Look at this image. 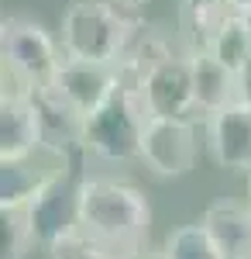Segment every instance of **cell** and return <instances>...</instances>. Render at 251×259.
<instances>
[{
	"mask_svg": "<svg viewBox=\"0 0 251 259\" xmlns=\"http://www.w3.org/2000/svg\"><path fill=\"white\" fill-rule=\"evenodd\" d=\"M79 228L107 245L114 256L145 249L152 207L145 190L114 177H83L79 183Z\"/></svg>",
	"mask_w": 251,
	"mask_h": 259,
	"instance_id": "6da1fadb",
	"label": "cell"
},
{
	"mask_svg": "<svg viewBox=\"0 0 251 259\" xmlns=\"http://www.w3.org/2000/svg\"><path fill=\"white\" fill-rule=\"evenodd\" d=\"M131 14H124L114 0H73L62 14L58 41L66 59L83 62H120L131 31H135Z\"/></svg>",
	"mask_w": 251,
	"mask_h": 259,
	"instance_id": "7a4b0ae2",
	"label": "cell"
},
{
	"mask_svg": "<svg viewBox=\"0 0 251 259\" xmlns=\"http://www.w3.org/2000/svg\"><path fill=\"white\" fill-rule=\"evenodd\" d=\"M0 56H4V80L21 90L52 87L58 66L66 62L62 41L35 18L11 14L0 24Z\"/></svg>",
	"mask_w": 251,
	"mask_h": 259,
	"instance_id": "3957f363",
	"label": "cell"
},
{
	"mask_svg": "<svg viewBox=\"0 0 251 259\" xmlns=\"http://www.w3.org/2000/svg\"><path fill=\"white\" fill-rule=\"evenodd\" d=\"M148 107L141 100V90L120 87L114 97L86 118L83 128V149L103 162H131L141 159V142L148 132Z\"/></svg>",
	"mask_w": 251,
	"mask_h": 259,
	"instance_id": "277c9868",
	"label": "cell"
},
{
	"mask_svg": "<svg viewBox=\"0 0 251 259\" xmlns=\"http://www.w3.org/2000/svg\"><path fill=\"white\" fill-rule=\"evenodd\" d=\"M66 177H73V152L52 145H41L21 159H0V211L31 207L48 187Z\"/></svg>",
	"mask_w": 251,
	"mask_h": 259,
	"instance_id": "5b68a950",
	"label": "cell"
},
{
	"mask_svg": "<svg viewBox=\"0 0 251 259\" xmlns=\"http://www.w3.org/2000/svg\"><path fill=\"white\" fill-rule=\"evenodd\" d=\"M141 100L152 118L165 121H193L196 107V83H193V59L172 52L162 59L141 83Z\"/></svg>",
	"mask_w": 251,
	"mask_h": 259,
	"instance_id": "8992f818",
	"label": "cell"
},
{
	"mask_svg": "<svg viewBox=\"0 0 251 259\" xmlns=\"http://www.w3.org/2000/svg\"><path fill=\"white\" fill-rule=\"evenodd\" d=\"M62 100H69L83 118L97 114L107 100L114 97L120 83V69L114 62H83V59H66L58 66L55 80H52Z\"/></svg>",
	"mask_w": 251,
	"mask_h": 259,
	"instance_id": "52a82bcc",
	"label": "cell"
},
{
	"mask_svg": "<svg viewBox=\"0 0 251 259\" xmlns=\"http://www.w3.org/2000/svg\"><path fill=\"white\" fill-rule=\"evenodd\" d=\"M141 162L158 177H182L196 162V128L193 121L152 118L141 142Z\"/></svg>",
	"mask_w": 251,
	"mask_h": 259,
	"instance_id": "ba28073f",
	"label": "cell"
},
{
	"mask_svg": "<svg viewBox=\"0 0 251 259\" xmlns=\"http://www.w3.org/2000/svg\"><path fill=\"white\" fill-rule=\"evenodd\" d=\"M79 183H83V177L58 180L55 187H48L31 207H24L28 211V221H31L35 245H41L45 252L58 239L79 232Z\"/></svg>",
	"mask_w": 251,
	"mask_h": 259,
	"instance_id": "9c48e42d",
	"label": "cell"
},
{
	"mask_svg": "<svg viewBox=\"0 0 251 259\" xmlns=\"http://www.w3.org/2000/svg\"><path fill=\"white\" fill-rule=\"evenodd\" d=\"M207 139H210L213 159L224 169L251 173V104L237 100L231 107L217 111L207 121Z\"/></svg>",
	"mask_w": 251,
	"mask_h": 259,
	"instance_id": "30bf717a",
	"label": "cell"
},
{
	"mask_svg": "<svg viewBox=\"0 0 251 259\" xmlns=\"http://www.w3.org/2000/svg\"><path fill=\"white\" fill-rule=\"evenodd\" d=\"M41 121L35 100L21 87H4L0 97V159H21L41 149Z\"/></svg>",
	"mask_w": 251,
	"mask_h": 259,
	"instance_id": "8fae6325",
	"label": "cell"
},
{
	"mask_svg": "<svg viewBox=\"0 0 251 259\" xmlns=\"http://www.w3.org/2000/svg\"><path fill=\"white\" fill-rule=\"evenodd\" d=\"M200 225L207 228L213 245L224 252V259H251V204L241 200H213L203 211Z\"/></svg>",
	"mask_w": 251,
	"mask_h": 259,
	"instance_id": "7c38bea8",
	"label": "cell"
},
{
	"mask_svg": "<svg viewBox=\"0 0 251 259\" xmlns=\"http://www.w3.org/2000/svg\"><path fill=\"white\" fill-rule=\"evenodd\" d=\"M31 100H35V111H38L41 121V139L52 149H62V152H73V149H83V128H86V118L79 114L69 100H62L55 87H41V90H28Z\"/></svg>",
	"mask_w": 251,
	"mask_h": 259,
	"instance_id": "4fadbf2b",
	"label": "cell"
},
{
	"mask_svg": "<svg viewBox=\"0 0 251 259\" xmlns=\"http://www.w3.org/2000/svg\"><path fill=\"white\" fill-rule=\"evenodd\" d=\"M193 59V83H196V107L213 118L217 111L244 100V80L234 76L224 62H217L210 52H196Z\"/></svg>",
	"mask_w": 251,
	"mask_h": 259,
	"instance_id": "5bb4252c",
	"label": "cell"
},
{
	"mask_svg": "<svg viewBox=\"0 0 251 259\" xmlns=\"http://www.w3.org/2000/svg\"><path fill=\"white\" fill-rule=\"evenodd\" d=\"M237 14L234 0H182V41H186V56L196 52H210L217 31Z\"/></svg>",
	"mask_w": 251,
	"mask_h": 259,
	"instance_id": "9a60e30c",
	"label": "cell"
},
{
	"mask_svg": "<svg viewBox=\"0 0 251 259\" xmlns=\"http://www.w3.org/2000/svg\"><path fill=\"white\" fill-rule=\"evenodd\" d=\"M210 56L217 62H224L234 76H241V80L251 73V21H248L244 11H237L217 31V38L210 45Z\"/></svg>",
	"mask_w": 251,
	"mask_h": 259,
	"instance_id": "2e32d148",
	"label": "cell"
},
{
	"mask_svg": "<svg viewBox=\"0 0 251 259\" xmlns=\"http://www.w3.org/2000/svg\"><path fill=\"white\" fill-rule=\"evenodd\" d=\"M162 256L165 259H224V252L213 245L207 228L200 221H193V225H179L175 232L165 235Z\"/></svg>",
	"mask_w": 251,
	"mask_h": 259,
	"instance_id": "e0dca14e",
	"label": "cell"
},
{
	"mask_svg": "<svg viewBox=\"0 0 251 259\" xmlns=\"http://www.w3.org/2000/svg\"><path fill=\"white\" fill-rule=\"evenodd\" d=\"M0 245H4V259H24L28 249L35 245L31 221H28V211L24 207H18V211H0Z\"/></svg>",
	"mask_w": 251,
	"mask_h": 259,
	"instance_id": "ac0fdd59",
	"label": "cell"
},
{
	"mask_svg": "<svg viewBox=\"0 0 251 259\" xmlns=\"http://www.w3.org/2000/svg\"><path fill=\"white\" fill-rule=\"evenodd\" d=\"M48 259H120V256H114L107 245H100L97 239H90V235L79 228L73 235L58 239L55 245L48 249Z\"/></svg>",
	"mask_w": 251,
	"mask_h": 259,
	"instance_id": "d6986e66",
	"label": "cell"
},
{
	"mask_svg": "<svg viewBox=\"0 0 251 259\" xmlns=\"http://www.w3.org/2000/svg\"><path fill=\"white\" fill-rule=\"evenodd\" d=\"M120 259H165V256L152 252V249H138V252H128V256H120Z\"/></svg>",
	"mask_w": 251,
	"mask_h": 259,
	"instance_id": "ffe728a7",
	"label": "cell"
},
{
	"mask_svg": "<svg viewBox=\"0 0 251 259\" xmlns=\"http://www.w3.org/2000/svg\"><path fill=\"white\" fill-rule=\"evenodd\" d=\"M117 7H120V11H124V14H128V11H131V14H135L138 7H141V4H145V0H114Z\"/></svg>",
	"mask_w": 251,
	"mask_h": 259,
	"instance_id": "44dd1931",
	"label": "cell"
},
{
	"mask_svg": "<svg viewBox=\"0 0 251 259\" xmlns=\"http://www.w3.org/2000/svg\"><path fill=\"white\" fill-rule=\"evenodd\" d=\"M234 7H237V11H244V14H248V11H251V0H234Z\"/></svg>",
	"mask_w": 251,
	"mask_h": 259,
	"instance_id": "7402d4cb",
	"label": "cell"
},
{
	"mask_svg": "<svg viewBox=\"0 0 251 259\" xmlns=\"http://www.w3.org/2000/svg\"><path fill=\"white\" fill-rule=\"evenodd\" d=\"M248 204H251V180H248Z\"/></svg>",
	"mask_w": 251,
	"mask_h": 259,
	"instance_id": "603a6c76",
	"label": "cell"
}]
</instances>
